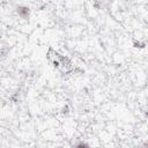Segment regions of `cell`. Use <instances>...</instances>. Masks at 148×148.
Returning a JSON list of instances; mask_svg holds the SVG:
<instances>
[{
	"instance_id": "obj_1",
	"label": "cell",
	"mask_w": 148,
	"mask_h": 148,
	"mask_svg": "<svg viewBox=\"0 0 148 148\" xmlns=\"http://www.w3.org/2000/svg\"><path fill=\"white\" fill-rule=\"evenodd\" d=\"M46 57H47V60L52 64V66L62 73H69L73 69V65H72L69 58L59 53L58 51L53 50L52 47L49 49Z\"/></svg>"
},
{
	"instance_id": "obj_4",
	"label": "cell",
	"mask_w": 148,
	"mask_h": 148,
	"mask_svg": "<svg viewBox=\"0 0 148 148\" xmlns=\"http://www.w3.org/2000/svg\"><path fill=\"white\" fill-rule=\"evenodd\" d=\"M140 148H148V141H147V142H145Z\"/></svg>"
},
{
	"instance_id": "obj_2",
	"label": "cell",
	"mask_w": 148,
	"mask_h": 148,
	"mask_svg": "<svg viewBox=\"0 0 148 148\" xmlns=\"http://www.w3.org/2000/svg\"><path fill=\"white\" fill-rule=\"evenodd\" d=\"M16 14H17L21 18L28 20L29 16H30V8L27 7V6H24V5H18V6L16 7Z\"/></svg>"
},
{
	"instance_id": "obj_3",
	"label": "cell",
	"mask_w": 148,
	"mask_h": 148,
	"mask_svg": "<svg viewBox=\"0 0 148 148\" xmlns=\"http://www.w3.org/2000/svg\"><path fill=\"white\" fill-rule=\"evenodd\" d=\"M72 148H90V146H89V145H88L86 141L80 140V141H77L76 143H74Z\"/></svg>"
}]
</instances>
